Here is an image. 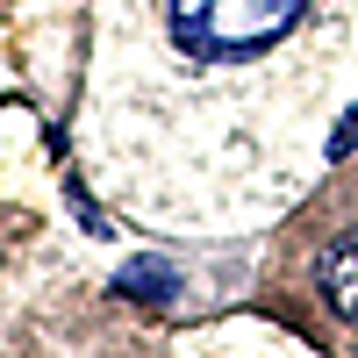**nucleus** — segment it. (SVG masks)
Here are the masks:
<instances>
[{
    "instance_id": "obj_1",
    "label": "nucleus",
    "mask_w": 358,
    "mask_h": 358,
    "mask_svg": "<svg viewBox=\"0 0 358 358\" xmlns=\"http://www.w3.org/2000/svg\"><path fill=\"white\" fill-rule=\"evenodd\" d=\"M301 15L308 0H172V36L194 57H258Z\"/></svg>"
},
{
    "instance_id": "obj_2",
    "label": "nucleus",
    "mask_w": 358,
    "mask_h": 358,
    "mask_svg": "<svg viewBox=\"0 0 358 358\" xmlns=\"http://www.w3.org/2000/svg\"><path fill=\"white\" fill-rule=\"evenodd\" d=\"M315 280H322V301H330L344 322H358V236H344L337 251H322Z\"/></svg>"
}]
</instances>
